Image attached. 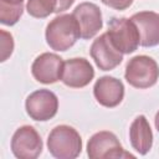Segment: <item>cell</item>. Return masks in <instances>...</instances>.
<instances>
[{"mask_svg": "<svg viewBox=\"0 0 159 159\" xmlns=\"http://www.w3.org/2000/svg\"><path fill=\"white\" fill-rule=\"evenodd\" d=\"M124 76L130 86L135 88H149L159 78V67L152 57L135 56L127 63Z\"/></svg>", "mask_w": 159, "mask_h": 159, "instance_id": "cell-3", "label": "cell"}, {"mask_svg": "<svg viewBox=\"0 0 159 159\" xmlns=\"http://www.w3.org/2000/svg\"><path fill=\"white\" fill-rule=\"evenodd\" d=\"M93 94L99 104L107 108H113L122 102L124 97V87L119 80L104 76L96 82Z\"/></svg>", "mask_w": 159, "mask_h": 159, "instance_id": "cell-12", "label": "cell"}, {"mask_svg": "<svg viewBox=\"0 0 159 159\" xmlns=\"http://www.w3.org/2000/svg\"><path fill=\"white\" fill-rule=\"evenodd\" d=\"M11 150L16 158L35 159L42 152V140L36 129L31 125L20 127L12 135Z\"/></svg>", "mask_w": 159, "mask_h": 159, "instance_id": "cell-6", "label": "cell"}, {"mask_svg": "<svg viewBox=\"0 0 159 159\" xmlns=\"http://www.w3.org/2000/svg\"><path fill=\"white\" fill-rule=\"evenodd\" d=\"M94 77L92 65L86 58H71L65 62L61 81L72 88L86 87Z\"/></svg>", "mask_w": 159, "mask_h": 159, "instance_id": "cell-10", "label": "cell"}, {"mask_svg": "<svg viewBox=\"0 0 159 159\" xmlns=\"http://www.w3.org/2000/svg\"><path fill=\"white\" fill-rule=\"evenodd\" d=\"M91 56L102 71L116 68L123 60V53L114 46L108 32L97 37L91 46Z\"/></svg>", "mask_w": 159, "mask_h": 159, "instance_id": "cell-8", "label": "cell"}, {"mask_svg": "<svg viewBox=\"0 0 159 159\" xmlns=\"http://www.w3.org/2000/svg\"><path fill=\"white\" fill-rule=\"evenodd\" d=\"M108 35L122 53H132L140 45V36L130 19L114 17L108 24Z\"/></svg>", "mask_w": 159, "mask_h": 159, "instance_id": "cell-4", "label": "cell"}, {"mask_svg": "<svg viewBox=\"0 0 159 159\" xmlns=\"http://www.w3.org/2000/svg\"><path fill=\"white\" fill-rule=\"evenodd\" d=\"M72 15L77 20L81 37L88 40L102 29V14L99 7L92 2H82L73 10Z\"/></svg>", "mask_w": 159, "mask_h": 159, "instance_id": "cell-11", "label": "cell"}, {"mask_svg": "<svg viewBox=\"0 0 159 159\" xmlns=\"http://www.w3.org/2000/svg\"><path fill=\"white\" fill-rule=\"evenodd\" d=\"M155 127H157V129H158V132H159V111H158V113L155 114Z\"/></svg>", "mask_w": 159, "mask_h": 159, "instance_id": "cell-20", "label": "cell"}, {"mask_svg": "<svg viewBox=\"0 0 159 159\" xmlns=\"http://www.w3.org/2000/svg\"><path fill=\"white\" fill-rule=\"evenodd\" d=\"M48 152L58 159H73L82 150V139L70 125H57L48 134Z\"/></svg>", "mask_w": 159, "mask_h": 159, "instance_id": "cell-2", "label": "cell"}, {"mask_svg": "<svg viewBox=\"0 0 159 159\" xmlns=\"http://www.w3.org/2000/svg\"><path fill=\"white\" fill-rule=\"evenodd\" d=\"M12 50H14V40L11 34L1 30L0 31V53H1L2 62L11 55Z\"/></svg>", "mask_w": 159, "mask_h": 159, "instance_id": "cell-17", "label": "cell"}, {"mask_svg": "<svg viewBox=\"0 0 159 159\" xmlns=\"http://www.w3.org/2000/svg\"><path fill=\"white\" fill-rule=\"evenodd\" d=\"M63 66L65 62L60 56L45 52L36 57L31 66V72L36 81L48 84L55 83L56 81L62 78Z\"/></svg>", "mask_w": 159, "mask_h": 159, "instance_id": "cell-9", "label": "cell"}, {"mask_svg": "<svg viewBox=\"0 0 159 159\" xmlns=\"http://www.w3.org/2000/svg\"><path fill=\"white\" fill-rule=\"evenodd\" d=\"M102 2L116 10H125L133 2V0H102Z\"/></svg>", "mask_w": 159, "mask_h": 159, "instance_id": "cell-18", "label": "cell"}, {"mask_svg": "<svg viewBox=\"0 0 159 159\" xmlns=\"http://www.w3.org/2000/svg\"><path fill=\"white\" fill-rule=\"evenodd\" d=\"M24 4L22 1L14 0H0V22L2 25H14L19 21L22 15Z\"/></svg>", "mask_w": 159, "mask_h": 159, "instance_id": "cell-15", "label": "cell"}, {"mask_svg": "<svg viewBox=\"0 0 159 159\" xmlns=\"http://www.w3.org/2000/svg\"><path fill=\"white\" fill-rule=\"evenodd\" d=\"M58 99L56 94L48 89H39L32 92L26 99V112L35 120H48L57 113Z\"/></svg>", "mask_w": 159, "mask_h": 159, "instance_id": "cell-7", "label": "cell"}, {"mask_svg": "<svg viewBox=\"0 0 159 159\" xmlns=\"http://www.w3.org/2000/svg\"><path fill=\"white\" fill-rule=\"evenodd\" d=\"M129 139L132 147L142 155L147 154L153 144V133L150 125L144 116H138L130 128H129Z\"/></svg>", "mask_w": 159, "mask_h": 159, "instance_id": "cell-14", "label": "cell"}, {"mask_svg": "<svg viewBox=\"0 0 159 159\" xmlns=\"http://www.w3.org/2000/svg\"><path fill=\"white\" fill-rule=\"evenodd\" d=\"M130 20L138 29L142 46L153 47L159 45V14L153 11H142L134 14Z\"/></svg>", "mask_w": 159, "mask_h": 159, "instance_id": "cell-13", "label": "cell"}, {"mask_svg": "<svg viewBox=\"0 0 159 159\" xmlns=\"http://www.w3.org/2000/svg\"><path fill=\"white\" fill-rule=\"evenodd\" d=\"M14 1H22L24 2V0H14Z\"/></svg>", "mask_w": 159, "mask_h": 159, "instance_id": "cell-21", "label": "cell"}, {"mask_svg": "<svg viewBox=\"0 0 159 159\" xmlns=\"http://www.w3.org/2000/svg\"><path fill=\"white\" fill-rule=\"evenodd\" d=\"M26 7L31 16L43 19L52 12H57L58 0H29Z\"/></svg>", "mask_w": 159, "mask_h": 159, "instance_id": "cell-16", "label": "cell"}, {"mask_svg": "<svg viewBox=\"0 0 159 159\" xmlns=\"http://www.w3.org/2000/svg\"><path fill=\"white\" fill-rule=\"evenodd\" d=\"M87 154L91 159L134 158L130 153L124 152L117 137L107 130L98 132L91 137L87 144Z\"/></svg>", "mask_w": 159, "mask_h": 159, "instance_id": "cell-5", "label": "cell"}, {"mask_svg": "<svg viewBox=\"0 0 159 159\" xmlns=\"http://www.w3.org/2000/svg\"><path fill=\"white\" fill-rule=\"evenodd\" d=\"M81 37L77 20L71 14L55 17L46 27V41L52 50L66 51Z\"/></svg>", "mask_w": 159, "mask_h": 159, "instance_id": "cell-1", "label": "cell"}, {"mask_svg": "<svg viewBox=\"0 0 159 159\" xmlns=\"http://www.w3.org/2000/svg\"><path fill=\"white\" fill-rule=\"evenodd\" d=\"M75 2V0H58V7H57V12L65 11L67 10L72 4Z\"/></svg>", "mask_w": 159, "mask_h": 159, "instance_id": "cell-19", "label": "cell"}]
</instances>
